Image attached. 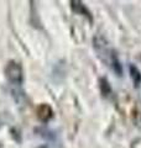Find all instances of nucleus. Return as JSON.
Segmentation results:
<instances>
[{
	"label": "nucleus",
	"instance_id": "nucleus-2",
	"mask_svg": "<svg viewBox=\"0 0 141 148\" xmlns=\"http://www.w3.org/2000/svg\"><path fill=\"white\" fill-rule=\"evenodd\" d=\"M52 116H53V111L50 105L41 104L37 106V117H39L42 122H47Z\"/></svg>",
	"mask_w": 141,
	"mask_h": 148
},
{
	"label": "nucleus",
	"instance_id": "nucleus-3",
	"mask_svg": "<svg viewBox=\"0 0 141 148\" xmlns=\"http://www.w3.org/2000/svg\"><path fill=\"white\" fill-rule=\"evenodd\" d=\"M70 5H72V9H73L74 12L81 14V15H83V16H87L89 20L92 21V15H91V12L87 10V8L83 5L82 1H70Z\"/></svg>",
	"mask_w": 141,
	"mask_h": 148
},
{
	"label": "nucleus",
	"instance_id": "nucleus-1",
	"mask_svg": "<svg viewBox=\"0 0 141 148\" xmlns=\"http://www.w3.org/2000/svg\"><path fill=\"white\" fill-rule=\"evenodd\" d=\"M5 75L10 84L16 85V86L21 85L24 82V72H22L21 64L15 61H10L6 64Z\"/></svg>",
	"mask_w": 141,
	"mask_h": 148
},
{
	"label": "nucleus",
	"instance_id": "nucleus-6",
	"mask_svg": "<svg viewBox=\"0 0 141 148\" xmlns=\"http://www.w3.org/2000/svg\"><path fill=\"white\" fill-rule=\"evenodd\" d=\"M39 148H47V147H46V146H40Z\"/></svg>",
	"mask_w": 141,
	"mask_h": 148
},
{
	"label": "nucleus",
	"instance_id": "nucleus-5",
	"mask_svg": "<svg viewBox=\"0 0 141 148\" xmlns=\"http://www.w3.org/2000/svg\"><path fill=\"white\" fill-rule=\"evenodd\" d=\"M99 84H100V91H102V94L104 95V96H108L111 92V88H110L109 82H108L105 78H102V79L99 80Z\"/></svg>",
	"mask_w": 141,
	"mask_h": 148
},
{
	"label": "nucleus",
	"instance_id": "nucleus-4",
	"mask_svg": "<svg viewBox=\"0 0 141 148\" xmlns=\"http://www.w3.org/2000/svg\"><path fill=\"white\" fill-rule=\"evenodd\" d=\"M130 77H131V79H133V82H134V85L139 86L140 83H141V73L135 66H133V64L130 66Z\"/></svg>",
	"mask_w": 141,
	"mask_h": 148
}]
</instances>
